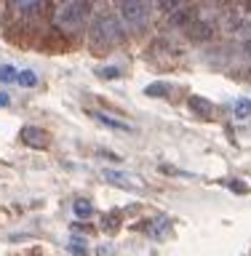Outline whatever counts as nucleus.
Instances as JSON below:
<instances>
[{
	"label": "nucleus",
	"instance_id": "1",
	"mask_svg": "<svg viewBox=\"0 0 251 256\" xmlns=\"http://www.w3.org/2000/svg\"><path fill=\"white\" fill-rule=\"evenodd\" d=\"M120 38H123V30H120V24L115 16L110 14H102L96 16V19L91 22V30H88V43H91V51L94 54H107L112 51Z\"/></svg>",
	"mask_w": 251,
	"mask_h": 256
},
{
	"label": "nucleus",
	"instance_id": "2",
	"mask_svg": "<svg viewBox=\"0 0 251 256\" xmlns=\"http://www.w3.org/2000/svg\"><path fill=\"white\" fill-rule=\"evenodd\" d=\"M88 14H91V0H70L64 8H59L54 16V24L64 32H75L86 24Z\"/></svg>",
	"mask_w": 251,
	"mask_h": 256
},
{
	"label": "nucleus",
	"instance_id": "3",
	"mask_svg": "<svg viewBox=\"0 0 251 256\" xmlns=\"http://www.w3.org/2000/svg\"><path fill=\"white\" fill-rule=\"evenodd\" d=\"M120 19L131 30H139L147 22V3L144 0H120Z\"/></svg>",
	"mask_w": 251,
	"mask_h": 256
},
{
	"label": "nucleus",
	"instance_id": "4",
	"mask_svg": "<svg viewBox=\"0 0 251 256\" xmlns=\"http://www.w3.org/2000/svg\"><path fill=\"white\" fill-rule=\"evenodd\" d=\"M19 139L27 144V147H32V150H46L48 144H51V134L43 131V128H38V126H24Z\"/></svg>",
	"mask_w": 251,
	"mask_h": 256
},
{
	"label": "nucleus",
	"instance_id": "5",
	"mask_svg": "<svg viewBox=\"0 0 251 256\" xmlns=\"http://www.w3.org/2000/svg\"><path fill=\"white\" fill-rule=\"evenodd\" d=\"M102 176L107 179L110 184H115L120 190H142V179L134 174H126V171H112V168H104Z\"/></svg>",
	"mask_w": 251,
	"mask_h": 256
},
{
	"label": "nucleus",
	"instance_id": "6",
	"mask_svg": "<svg viewBox=\"0 0 251 256\" xmlns=\"http://www.w3.org/2000/svg\"><path fill=\"white\" fill-rule=\"evenodd\" d=\"M187 38L192 43H208L214 38V24L211 22H203V19H195L187 27Z\"/></svg>",
	"mask_w": 251,
	"mask_h": 256
},
{
	"label": "nucleus",
	"instance_id": "7",
	"mask_svg": "<svg viewBox=\"0 0 251 256\" xmlns=\"http://www.w3.org/2000/svg\"><path fill=\"white\" fill-rule=\"evenodd\" d=\"M144 232L152 238V240H166L168 235H171V222L166 219V216H158V219H150L142 224Z\"/></svg>",
	"mask_w": 251,
	"mask_h": 256
},
{
	"label": "nucleus",
	"instance_id": "8",
	"mask_svg": "<svg viewBox=\"0 0 251 256\" xmlns=\"http://www.w3.org/2000/svg\"><path fill=\"white\" fill-rule=\"evenodd\" d=\"M187 104H190V110L195 112L200 120H211L214 118V104L208 99H203V96H190Z\"/></svg>",
	"mask_w": 251,
	"mask_h": 256
},
{
	"label": "nucleus",
	"instance_id": "9",
	"mask_svg": "<svg viewBox=\"0 0 251 256\" xmlns=\"http://www.w3.org/2000/svg\"><path fill=\"white\" fill-rule=\"evenodd\" d=\"M11 3L22 16H30V19L43 11V0H11Z\"/></svg>",
	"mask_w": 251,
	"mask_h": 256
},
{
	"label": "nucleus",
	"instance_id": "10",
	"mask_svg": "<svg viewBox=\"0 0 251 256\" xmlns=\"http://www.w3.org/2000/svg\"><path fill=\"white\" fill-rule=\"evenodd\" d=\"M94 118L96 120H99V123L102 126H107V128H112V131H134V128L131 126H128V123H120V120H115V118H110V115H104V112H94Z\"/></svg>",
	"mask_w": 251,
	"mask_h": 256
},
{
	"label": "nucleus",
	"instance_id": "11",
	"mask_svg": "<svg viewBox=\"0 0 251 256\" xmlns=\"http://www.w3.org/2000/svg\"><path fill=\"white\" fill-rule=\"evenodd\" d=\"M192 22H195L192 19V11H184V8H179V11H174L171 16H168V24H171V27H184L187 30Z\"/></svg>",
	"mask_w": 251,
	"mask_h": 256
},
{
	"label": "nucleus",
	"instance_id": "12",
	"mask_svg": "<svg viewBox=\"0 0 251 256\" xmlns=\"http://www.w3.org/2000/svg\"><path fill=\"white\" fill-rule=\"evenodd\" d=\"M102 224H104V230H107V232H118L120 224H123V211H110V214H104Z\"/></svg>",
	"mask_w": 251,
	"mask_h": 256
},
{
	"label": "nucleus",
	"instance_id": "13",
	"mask_svg": "<svg viewBox=\"0 0 251 256\" xmlns=\"http://www.w3.org/2000/svg\"><path fill=\"white\" fill-rule=\"evenodd\" d=\"M72 211H75L78 219H88V216L94 214V206L88 203V200H75V206H72Z\"/></svg>",
	"mask_w": 251,
	"mask_h": 256
},
{
	"label": "nucleus",
	"instance_id": "14",
	"mask_svg": "<svg viewBox=\"0 0 251 256\" xmlns=\"http://www.w3.org/2000/svg\"><path fill=\"white\" fill-rule=\"evenodd\" d=\"M16 83L19 86H24V88H35L38 86V75L32 70H24V72H19V78H16Z\"/></svg>",
	"mask_w": 251,
	"mask_h": 256
},
{
	"label": "nucleus",
	"instance_id": "15",
	"mask_svg": "<svg viewBox=\"0 0 251 256\" xmlns=\"http://www.w3.org/2000/svg\"><path fill=\"white\" fill-rule=\"evenodd\" d=\"M232 112H235V118H248L251 115V102L248 99H238L232 104Z\"/></svg>",
	"mask_w": 251,
	"mask_h": 256
},
{
	"label": "nucleus",
	"instance_id": "16",
	"mask_svg": "<svg viewBox=\"0 0 251 256\" xmlns=\"http://www.w3.org/2000/svg\"><path fill=\"white\" fill-rule=\"evenodd\" d=\"M160 11H166V14H174V11H179L182 8V0H155Z\"/></svg>",
	"mask_w": 251,
	"mask_h": 256
},
{
	"label": "nucleus",
	"instance_id": "17",
	"mask_svg": "<svg viewBox=\"0 0 251 256\" xmlns=\"http://www.w3.org/2000/svg\"><path fill=\"white\" fill-rule=\"evenodd\" d=\"M144 94H147V96H166L168 94V86L166 83H150L147 88H144Z\"/></svg>",
	"mask_w": 251,
	"mask_h": 256
},
{
	"label": "nucleus",
	"instance_id": "18",
	"mask_svg": "<svg viewBox=\"0 0 251 256\" xmlns=\"http://www.w3.org/2000/svg\"><path fill=\"white\" fill-rule=\"evenodd\" d=\"M70 251L72 256H88V246L83 240H70Z\"/></svg>",
	"mask_w": 251,
	"mask_h": 256
},
{
	"label": "nucleus",
	"instance_id": "19",
	"mask_svg": "<svg viewBox=\"0 0 251 256\" xmlns=\"http://www.w3.org/2000/svg\"><path fill=\"white\" fill-rule=\"evenodd\" d=\"M16 78H19V75H16L14 67H8V64H6V67H0V83H14Z\"/></svg>",
	"mask_w": 251,
	"mask_h": 256
},
{
	"label": "nucleus",
	"instance_id": "20",
	"mask_svg": "<svg viewBox=\"0 0 251 256\" xmlns=\"http://www.w3.org/2000/svg\"><path fill=\"white\" fill-rule=\"evenodd\" d=\"M96 75H99V78H120V70L118 67H99V70H96Z\"/></svg>",
	"mask_w": 251,
	"mask_h": 256
},
{
	"label": "nucleus",
	"instance_id": "21",
	"mask_svg": "<svg viewBox=\"0 0 251 256\" xmlns=\"http://www.w3.org/2000/svg\"><path fill=\"white\" fill-rule=\"evenodd\" d=\"M230 190H232V192H238V195H243V192H246V184L235 179V182H230Z\"/></svg>",
	"mask_w": 251,
	"mask_h": 256
},
{
	"label": "nucleus",
	"instance_id": "22",
	"mask_svg": "<svg viewBox=\"0 0 251 256\" xmlns=\"http://www.w3.org/2000/svg\"><path fill=\"white\" fill-rule=\"evenodd\" d=\"M8 104H11V96L6 91H0V107H8Z\"/></svg>",
	"mask_w": 251,
	"mask_h": 256
},
{
	"label": "nucleus",
	"instance_id": "23",
	"mask_svg": "<svg viewBox=\"0 0 251 256\" xmlns=\"http://www.w3.org/2000/svg\"><path fill=\"white\" fill-rule=\"evenodd\" d=\"M91 227H88V224H72V232H88Z\"/></svg>",
	"mask_w": 251,
	"mask_h": 256
},
{
	"label": "nucleus",
	"instance_id": "24",
	"mask_svg": "<svg viewBox=\"0 0 251 256\" xmlns=\"http://www.w3.org/2000/svg\"><path fill=\"white\" fill-rule=\"evenodd\" d=\"M243 54L248 56V59H251V38L246 40V43H243Z\"/></svg>",
	"mask_w": 251,
	"mask_h": 256
},
{
	"label": "nucleus",
	"instance_id": "25",
	"mask_svg": "<svg viewBox=\"0 0 251 256\" xmlns=\"http://www.w3.org/2000/svg\"><path fill=\"white\" fill-rule=\"evenodd\" d=\"M99 251H102L99 256H112V254H110V251H112V248H107V246H102V248H99Z\"/></svg>",
	"mask_w": 251,
	"mask_h": 256
}]
</instances>
